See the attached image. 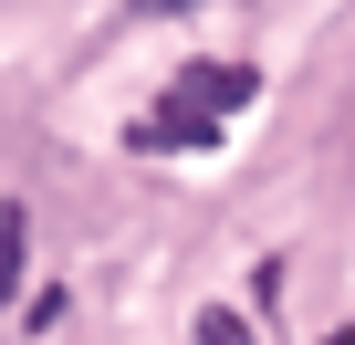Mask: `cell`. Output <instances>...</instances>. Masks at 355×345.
I'll return each mask as SVG.
<instances>
[{"mask_svg": "<svg viewBox=\"0 0 355 345\" xmlns=\"http://www.w3.org/2000/svg\"><path fill=\"white\" fill-rule=\"evenodd\" d=\"M251 94H261V74H251V63H189V74H178V84L136 115V146H146V157H157V146H209Z\"/></svg>", "mask_w": 355, "mask_h": 345, "instance_id": "obj_1", "label": "cell"}, {"mask_svg": "<svg viewBox=\"0 0 355 345\" xmlns=\"http://www.w3.org/2000/svg\"><path fill=\"white\" fill-rule=\"evenodd\" d=\"M21 262H32V220H21V199H0V303H11Z\"/></svg>", "mask_w": 355, "mask_h": 345, "instance_id": "obj_2", "label": "cell"}, {"mask_svg": "<svg viewBox=\"0 0 355 345\" xmlns=\"http://www.w3.org/2000/svg\"><path fill=\"white\" fill-rule=\"evenodd\" d=\"M136 11H199V0H136Z\"/></svg>", "mask_w": 355, "mask_h": 345, "instance_id": "obj_3", "label": "cell"}, {"mask_svg": "<svg viewBox=\"0 0 355 345\" xmlns=\"http://www.w3.org/2000/svg\"><path fill=\"white\" fill-rule=\"evenodd\" d=\"M334 345H355V335H334Z\"/></svg>", "mask_w": 355, "mask_h": 345, "instance_id": "obj_4", "label": "cell"}]
</instances>
